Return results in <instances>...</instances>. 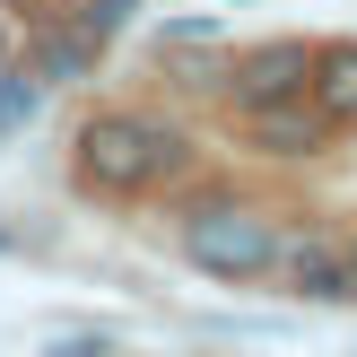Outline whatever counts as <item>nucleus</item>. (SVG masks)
I'll return each mask as SVG.
<instances>
[{
  "instance_id": "1",
  "label": "nucleus",
  "mask_w": 357,
  "mask_h": 357,
  "mask_svg": "<svg viewBox=\"0 0 357 357\" xmlns=\"http://www.w3.org/2000/svg\"><path fill=\"white\" fill-rule=\"evenodd\" d=\"M183 131L157 114H131V105H105V114L79 122V139H70V174H79V192H96V201H139V192L174 183L183 174Z\"/></svg>"
},
{
  "instance_id": "2",
  "label": "nucleus",
  "mask_w": 357,
  "mask_h": 357,
  "mask_svg": "<svg viewBox=\"0 0 357 357\" xmlns=\"http://www.w3.org/2000/svg\"><path fill=\"white\" fill-rule=\"evenodd\" d=\"M183 253H192V271L244 288V279L279 271V227H271V209H253V201H209V209L183 218Z\"/></svg>"
},
{
  "instance_id": "3",
  "label": "nucleus",
  "mask_w": 357,
  "mask_h": 357,
  "mask_svg": "<svg viewBox=\"0 0 357 357\" xmlns=\"http://www.w3.org/2000/svg\"><path fill=\"white\" fill-rule=\"evenodd\" d=\"M305 79H314L305 44H253V52L227 61V96H236L244 114H253V105H279V96H305Z\"/></svg>"
},
{
  "instance_id": "4",
  "label": "nucleus",
  "mask_w": 357,
  "mask_h": 357,
  "mask_svg": "<svg viewBox=\"0 0 357 357\" xmlns=\"http://www.w3.org/2000/svg\"><path fill=\"white\" fill-rule=\"evenodd\" d=\"M244 131H253V149H261V157H314L331 122L314 114L305 96H279V105H253V114H244Z\"/></svg>"
},
{
  "instance_id": "5",
  "label": "nucleus",
  "mask_w": 357,
  "mask_h": 357,
  "mask_svg": "<svg viewBox=\"0 0 357 357\" xmlns=\"http://www.w3.org/2000/svg\"><path fill=\"white\" fill-rule=\"evenodd\" d=\"M305 96H314V114H323L331 131H357V44H323L314 52Z\"/></svg>"
},
{
  "instance_id": "6",
  "label": "nucleus",
  "mask_w": 357,
  "mask_h": 357,
  "mask_svg": "<svg viewBox=\"0 0 357 357\" xmlns=\"http://www.w3.org/2000/svg\"><path fill=\"white\" fill-rule=\"evenodd\" d=\"M279 271H288V288H296V296H314V305L349 296V261H340V244H323V236H314V244H296V253L279 244Z\"/></svg>"
},
{
  "instance_id": "7",
  "label": "nucleus",
  "mask_w": 357,
  "mask_h": 357,
  "mask_svg": "<svg viewBox=\"0 0 357 357\" xmlns=\"http://www.w3.org/2000/svg\"><path fill=\"white\" fill-rule=\"evenodd\" d=\"M96 44H105V35H87V26H70V35H35V79H44V87L87 79V70H96Z\"/></svg>"
},
{
  "instance_id": "8",
  "label": "nucleus",
  "mask_w": 357,
  "mask_h": 357,
  "mask_svg": "<svg viewBox=\"0 0 357 357\" xmlns=\"http://www.w3.org/2000/svg\"><path fill=\"white\" fill-rule=\"evenodd\" d=\"M35 105H44V87H35V70H9L0 61V139H17L35 122Z\"/></svg>"
},
{
  "instance_id": "9",
  "label": "nucleus",
  "mask_w": 357,
  "mask_h": 357,
  "mask_svg": "<svg viewBox=\"0 0 357 357\" xmlns=\"http://www.w3.org/2000/svg\"><path fill=\"white\" fill-rule=\"evenodd\" d=\"M131 9H139V0H87V9H79V26H87V35H114Z\"/></svg>"
},
{
  "instance_id": "10",
  "label": "nucleus",
  "mask_w": 357,
  "mask_h": 357,
  "mask_svg": "<svg viewBox=\"0 0 357 357\" xmlns=\"http://www.w3.org/2000/svg\"><path fill=\"white\" fill-rule=\"evenodd\" d=\"M340 261H349V296H357V236H349V244H340Z\"/></svg>"
}]
</instances>
